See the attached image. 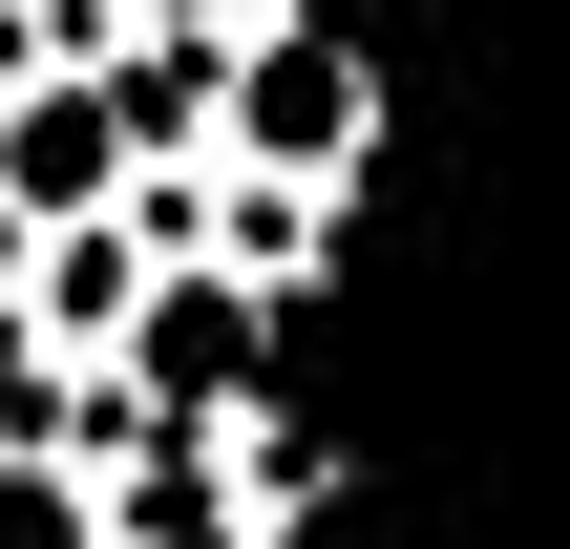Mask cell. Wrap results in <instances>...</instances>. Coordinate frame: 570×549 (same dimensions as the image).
Here are the masks:
<instances>
[{"mask_svg":"<svg viewBox=\"0 0 570 549\" xmlns=\"http://www.w3.org/2000/svg\"><path fill=\"white\" fill-rule=\"evenodd\" d=\"M360 148H381V63H360V42H317L296 0H275V21H233V63H212V148H190V169H254V190H317V212H338V190H360Z\"/></svg>","mask_w":570,"mask_h":549,"instance_id":"obj_1","label":"cell"},{"mask_svg":"<svg viewBox=\"0 0 570 549\" xmlns=\"http://www.w3.org/2000/svg\"><path fill=\"white\" fill-rule=\"evenodd\" d=\"M0 549H106V487H85V444H21V465H0Z\"/></svg>","mask_w":570,"mask_h":549,"instance_id":"obj_2","label":"cell"},{"mask_svg":"<svg viewBox=\"0 0 570 549\" xmlns=\"http://www.w3.org/2000/svg\"><path fill=\"white\" fill-rule=\"evenodd\" d=\"M21 21H42V0H21Z\"/></svg>","mask_w":570,"mask_h":549,"instance_id":"obj_3","label":"cell"}]
</instances>
